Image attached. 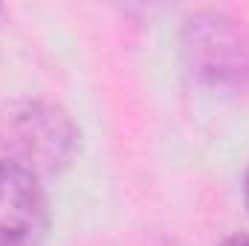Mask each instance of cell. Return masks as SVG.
Instances as JSON below:
<instances>
[{"label":"cell","mask_w":249,"mask_h":246,"mask_svg":"<svg viewBox=\"0 0 249 246\" xmlns=\"http://www.w3.org/2000/svg\"><path fill=\"white\" fill-rule=\"evenodd\" d=\"M3 159L32 171L35 177L58 174L78 151V127L58 105L20 102L0 116Z\"/></svg>","instance_id":"6da1fadb"},{"label":"cell","mask_w":249,"mask_h":246,"mask_svg":"<svg viewBox=\"0 0 249 246\" xmlns=\"http://www.w3.org/2000/svg\"><path fill=\"white\" fill-rule=\"evenodd\" d=\"M183 58L191 75L212 87L249 81V35L223 12H197L183 26Z\"/></svg>","instance_id":"7a4b0ae2"},{"label":"cell","mask_w":249,"mask_h":246,"mask_svg":"<svg viewBox=\"0 0 249 246\" xmlns=\"http://www.w3.org/2000/svg\"><path fill=\"white\" fill-rule=\"evenodd\" d=\"M50 200L41 177L0 159V246H44Z\"/></svg>","instance_id":"3957f363"},{"label":"cell","mask_w":249,"mask_h":246,"mask_svg":"<svg viewBox=\"0 0 249 246\" xmlns=\"http://www.w3.org/2000/svg\"><path fill=\"white\" fill-rule=\"evenodd\" d=\"M223 246H249V238L247 235H232V238H226Z\"/></svg>","instance_id":"277c9868"},{"label":"cell","mask_w":249,"mask_h":246,"mask_svg":"<svg viewBox=\"0 0 249 246\" xmlns=\"http://www.w3.org/2000/svg\"><path fill=\"white\" fill-rule=\"evenodd\" d=\"M244 200H247V209H249V174H247V183H244Z\"/></svg>","instance_id":"5b68a950"}]
</instances>
